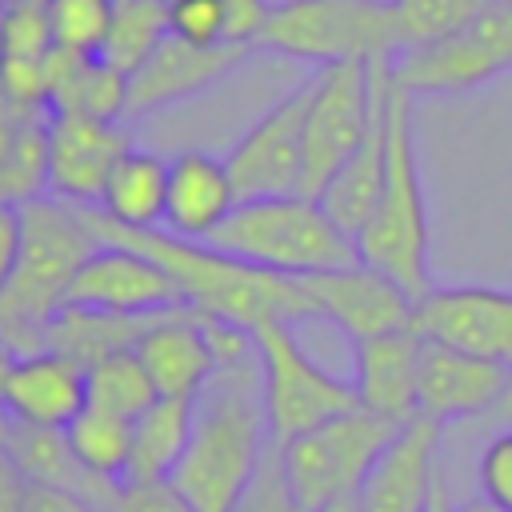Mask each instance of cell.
<instances>
[{"mask_svg":"<svg viewBox=\"0 0 512 512\" xmlns=\"http://www.w3.org/2000/svg\"><path fill=\"white\" fill-rule=\"evenodd\" d=\"M112 512H192L172 484H124Z\"/></svg>","mask_w":512,"mask_h":512,"instance_id":"cell-39","label":"cell"},{"mask_svg":"<svg viewBox=\"0 0 512 512\" xmlns=\"http://www.w3.org/2000/svg\"><path fill=\"white\" fill-rule=\"evenodd\" d=\"M512 68V0H496L444 40L392 56L396 80L412 96H456Z\"/></svg>","mask_w":512,"mask_h":512,"instance_id":"cell-9","label":"cell"},{"mask_svg":"<svg viewBox=\"0 0 512 512\" xmlns=\"http://www.w3.org/2000/svg\"><path fill=\"white\" fill-rule=\"evenodd\" d=\"M416 96L396 80L392 60L384 68V180L376 208L356 236L360 260L384 276H392L412 296L432 288L428 280V252H432V224H428V196L420 180L416 156V124H412Z\"/></svg>","mask_w":512,"mask_h":512,"instance_id":"cell-2","label":"cell"},{"mask_svg":"<svg viewBox=\"0 0 512 512\" xmlns=\"http://www.w3.org/2000/svg\"><path fill=\"white\" fill-rule=\"evenodd\" d=\"M252 340L260 352L264 416H268L272 448H284L300 432L360 408L352 380H340L328 368H320L300 344L296 324H284V320L264 324L252 332Z\"/></svg>","mask_w":512,"mask_h":512,"instance_id":"cell-8","label":"cell"},{"mask_svg":"<svg viewBox=\"0 0 512 512\" xmlns=\"http://www.w3.org/2000/svg\"><path fill=\"white\" fill-rule=\"evenodd\" d=\"M156 316V312H152ZM152 316H120V312H100V308H76L64 304L44 332V348L92 368L96 360L136 348L140 332L152 324Z\"/></svg>","mask_w":512,"mask_h":512,"instance_id":"cell-27","label":"cell"},{"mask_svg":"<svg viewBox=\"0 0 512 512\" xmlns=\"http://www.w3.org/2000/svg\"><path fill=\"white\" fill-rule=\"evenodd\" d=\"M260 48L328 68L340 60H392L388 0H280Z\"/></svg>","mask_w":512,"mask_h":512,"instance_id":"cell-6","label":"cell"},{"mask_svg":"<svg viewBox=\"0 0 512 512\" xmlns=\"http://www.w3.org/2000/svg\"><path fill=\"white\" fill-rule=\"evenodd\" d=\"M32 480L24 476V468L12 460L8 448H0V512H24Z\"/></svg>","mask_w":512,"mask_h":512,"instance_id":"cell-41","label":"cell"},{"mask_svg":"<svg viewBox=\"0 0 512 512\" xmlns=\"http://www.w3.org/2000/svg\"><path fill=\"white\" fill-rule=\"evenodd\" d=\"M244 56L248 48H236V44L204 48V44L164 36L152 48V56L136 72H128V116H144V112H156V108H168L176 100L204 92L224 72H232Z\"/></svg>","mask_w":512,"mask_h":512,"instance_id":"cell-20","label":"cell"},{"mask_svg":"<svg viewBox=\"0 0 512 512\" xmlns=\"http://www.w3.org/2000/svg\"><path fill=\"white\" fill-rule=\"evenodd\" d=\"M492 416H500V420H508V424H512V376H508V392H504V400L492 408Z\"/></svg>","mask_w":512,"mask_h":512,"instance_id":"cell-47","label":"cell"},{"mask_svg":"<svg viewBox=\"0 0 512 512\" xmlns=\"http://www.w3.org/2000/svg\"><path fill=\"white\" fill-rule=\"evenodd\" d=\"M12 428H16V420L8 416V408L0 404V448H8V440H12Z\"/></svg>","mask_w":512,"mask_h":512,"instance_id":"cell-46","label":"cell"},{"mask_svg":"<svg viewBox=\"0 0 512 512\" xmlns=\"http://www.w3.org/2000/svg\"><path fill=\"white\" fill-rule=\"evenodd\" d=\"M312 512H360V500L356 496H344V500H332V504H320Z\"/></svg>","mask_w":512,"mask_h":512,"instance_id":"cell-45","label":"cell"},{"mask_svg":"<svg viewBox=\"0 0 512 512\" xmlns=\"http://www.w3.org/2000/svg\"><path fill=\"white\" fill-rule=\"evenodd\" d=\"M384 64L388 60H340L316 68L304 116V196H320L324 184L364 144L380 116Z\"/></svg>","mask_w":512,"mask_h":512,"instance_id":"cell-7","label":"cell"},{"mask_svg":"<svg viewBox=\"0 0 512 512\" xmlns=\"http://www.w3.org/2000/svg\"><path fill=\"white\" fill-rule=\"evenodd\" d=\"M240 204L224 156L188 148L168 160V204L164 232L180 240H208Z\"/></svg>","mask_w":512,"mask_h":512,"instance_id":"cell-21","label":"cell"},{"mask_svg":"<svg viewBox=\"0 0 512 512\" xmlns=\"http://www.w3.org/2000/svg\"><path fill=\"white\" fill-rule=\"evenodd\" d=\"M456 504H452V496H448V488H444V480H436V488H432V500H428V512H452Z\"/></svg>","mask_w":512,"mask_h":512,"instance_id":"cell-44","label":"cell"},{"mask_svg":"<svg viewBox=\"0 0 512 512\" xmlns=\"http://www.w3.org/2000/svg\"><path fill=\"white\" fill-rule=\"evenodd\" d=\"M480 492L512 512V428L492 436L480 452Z\"/></svg>","mask_w":512,"mask_h":512,"instance_id":"cell-38","label":"cell"},{"mask_svg":"<svg viewBox=\"0 0 512 512\" xmlns=\"http://www.w3.org/2000/svg\"><path fill=\"white\" fill-rule=\"evenodd\" d=\"M388 68V64H384ZM380 180H384V84H380V116L368 128L364 144L348 156V164L324 184V192L316 196L324 204V212L356 240L376 208L380 196Z\"/></svg>","mask_w":512,"mask_h":512,"instance_id":"cell-26","label":"cell"},{"mask_svg":"<svg viewBox=\"0 0 512 512\" xmlns=\"http://www.w3.org/2000/svg\"><path fill=\"white\" fill-rule=\"evenodd\" d=\"M68 304L120 312V316H152V312L180 308L184 300L176 280L152 256L116 240H100V248L72 276Z\"/></svg>","mask_w":512,"mask_h":512,"instance_id":"cell-14","label":"cell"},{"mask_svg":"<svg viewBox=\"0 0 512 512\" xmlns=\"http://www.w3.org/2000/svg\"><path fill=\"white\" fill-rule=\"evenodd\" d=\"M440 428L444 424L416 416L388 440L356 492L360 512H428L440 480Z\"/></svg>","mask_w":512,"mask_h":512,"instance_id":"cell-16","label":"cell"},{"mask_svg":"<svg viewBox=\"0 0 512 512\" xmlns=\"http://www.w3.org/2000/svg\"><path fill=\"white\" fill-rule=\"evenodd\" d=\"M300 284L312 300L316 320H332L352 344L412 328L416 320V296L400 288L392 276L368 268L364 260L336 272L304 276Z\"/></svg>","mask_w":512,"mask_h":512,"instance_id":"cell-11","label":"cell"},{"mask_svg":"<svg viewBox=\"0 0 512 512\" xmlns=\"http://www.w3.org/2000/svg\"><path fill=\"white\" fill-rule=\"evenodd\" d=\"M116 0H48L52 40L64 56H100Z\"/></svg>","mask_w":512,"mask_h":512,"instance_id":"cell-34","label":"cell"},{"mask_svg":"<svg viewBox=\"0 0 512 512\" xmlns=\"http://www.w3.org/2000/svg\"><path fill=\"white\" fill-rule=\"evenodd\" d=\"M48 112L124 120L128 116V72H120L104 56H64L56 84H52Z\"/></svg>","mask_w":512,"mask_h":512,"instance_id":"cell-28","label":"cell"},{"mask_svg":"<svg viewBox=\"0 0 512 512\" xmlns=\"http://www.w3.org/2000/svg\"><path fill=\"white\" fill-rule=\"evenodd\" d=\"M64 52L52 40L48 0H12L0 12V88L24 112H48Z\"/></svg>","mask_w":512,"mask_h":512,"instance_id":"cell-18","label":"cell"},{"mask_svg":"<svg viewBox=\"0 0 512 512\" xmlns=\"http://www.w3.org/2000/svg\"><path fill=\"white\" fill-rule=\"evenodd\" d=\"M24 248V208L0 200V288L12 280Z\"/></svg>","mask_w":512,"mask_h":512,"instance_id":"cell-40","label":"cell"},{"mask_svg":"<svg viewBox=\"0 0 512 512\" xmlns=\"http://www.w3.org/2000/svg\"><path fill=\"white\" fill-rule=\"evenodd\" d=\"M0 404L16 424L68 428L88 408V368L52 348L12 356L0 380Z\"/></svg>","mask_w":512,"mask_h":512,"instance_id":"cell-17","label":"cell"},{"mask_svg":"<svg viewBox=\"0 0 512 512\" xmlns=\"http://www.w3.org/2000/svg\"><path fill=\"white\" fill-rule=\"evenodd\" d=\"M88 220L100 232V240H116V244H128V248L152 256L176 280L184 308H192L200 316L224 320V324L244 328V332H256V328L276 324V320H284V324L316 320L312 300H308L300 280L252 268V264H244V260H236V256H228L204 240H180L164 228L108 224L96 208H88Z\"/></svg>","mask_w":512,"mask_h":512,"instance_id":"cell-1","label":"cell"},{"mask_svg":"<svg viewBox=\"0 0 512 512\" xmlns=\"http://www.w3.org/2000/svg\"><path fill=\"white\" fill-rule=\"evenodd\" d=\"M232 512H304V508L296 504V496H292L284 472H280V456H276V448H268L260 472L252 476V484L244 488V496L236 500Z\"/></svg>","mask_w":512,"mask_h":512,"instance_id":"cell-36","label":"cell"},{"mask_svg":"<svg viewBox=\"0 0 512 512\" xmlns=\"http://www.w3.org/2000/svg\"><path fill=\"white\" fill-rule=\"evenodd\" d=\"M168 36L188 44H224V0H164Z\"/></svg>","mask_w":512,"mask_h":512,"instance_id":"cell-35","label":"cell"},{"mask_svg":"<svg viewBox=\"0 0 512 512\" xmlns=\"http://www.w3.org/2000/svg\"><path fill=\"white\" fill-rule=\"evenodd\" d=\"M496 0H388L392 12V36H396V56L424 48L432 40L452 36L456 28L472 24L480 12H488Z\"/></svg>","mask_w":512,"mask_h":512,"instance_id":"cell-32","label":"cell"},{"mask_svg":"<svg viewBox=\"0 0 512 512\" xmlns=\"http://www.w3.org/2000/svg\"><path fill=\"white\" fill-rule=\"evenodd\" d=\"M136 356L148 368L160 396H184L196 400L208 376L216 372V344L208 316L192 308H168L156 312L152 324L136 340Z\"/></svg>","mask_w":512,"mask_h":512,"instance_id":"cell-19","label":"cell"},{"mask_svg":"<svg viewBox=\"0 0 512 512\" xmlns=\"http://www.w3.org/2000/svg\"><path fill=\"white\" fill-rule=\"evenodd\" d=\"M100 248L88 208L56 196L24 204V248L12 280L0 288V348L28 356L44 348L48 320L68 304V284Z\"/></svg>","mask_w":512,"mask_h":512,"instance_id":"cell-3","label":"cell"},{"mask_svg":"<svg viewBox=\"0 0 512 512\" xmlns=\"http://www.w3.org/2000/svg\"><path fill=\"white\" fill-rule=\"evenodd\" d=\"M128 148L132 136L120 120L48 112V196L76 208H96Z\"/></svg>","mask_w":512,"mask_h":512,"instance_id":"cell-13","label":"cell"},{"mask_svg":"<svg viewBox=\"0 0 512 512\" xmlns=\"http://www.w3.org/2000/svg\"><path fill=\"white\" fill-rule=\"evenodd\" d=\"M48 196V112H32L0 152V200L32 204Z\"/></svg>","mask_w":512,"mask_h":512,"instance_id":"cell-29","label":"cell"},{"mask_svg":"<svg viewBox=\"0 0 512 512\" xmlns=\"http://www.w3.org/2000/svg\"><path fill=\"white\" fill-rule=\"evenodd\" d=\"M400 428L404 424H396L388 416L352 408L344 416H332V420L300 432L284 448H276L280 472H284L296 504L304 512H312L320 504L356 496L368 468L376 464V456L388 448V440Z\"/></svg>","mask_w":512,"mask_h":512,"instance_id":"cell-5","label":"cell"},{"mask_svg":"<svg viewBox=\"0 0 512 512\" xmlns=\"http://www.w3.org/2000/svg\"><path fill=\"white\" fill-rule=\"evenodd\" d=\"M452 512H508V508H500V504H496L492 496H484V492H480V496H472V500L456 504Z\"/></svg>","mask_w":512,"mask_h":512,"instance_id":"cell-43","label":"cell"},{"mask_svg":"<svg viewBox=\"0 0 512 512\" xmlns=\"http://www.w3.org/2000/svg\"><path fill=\"white\" fill-rule=\"evenodd\" d=\"M24 512H108L100 504H88L72 492H60V488H44V484H32L28 488V500H24Z\"/></svg>","mask_w":512,"mask_h":512,"instance_id":"cell-42","label":"cell"},{"mask_svg":"<svg viewBox=\"0 0 512 512\" xmlns=\"http://www.w3.org/2000/svg\"><path fill=\"white\" fill-rule=\"evenodd\" d=\"M312 80L292 88L272 104L224 156L240 200L292 196L304 188V116H308Z\"/></svg>","mask_w":512,"mask_h":512,"instance_id":"cell-10","label":"cell"},{"mask_svg":"<svg viewBox=\"0 0 512 512\" xmlns=\"http://www.w3.org/2000/svg\"><path fill=\"white\" fill-rule=\"evenodd\" d=\"M508 376H512V368H504V364H492L484 356H472V352H460L452 344L424 336L420 384H416L420 416H428L436 424L484 416L504 400Z\"/></svg>","mask_w":512,"mask_h":512,"instance_id":"cell-15","label":"cell"},{"mask_svg":"<svg viewBox=\"0 0 512 512\" xmlns=\"http://www.w3.org/2000/svg\"><path fill=\"white\" fill-rule=\"evenodd\" d=\"M72 452L100 476L108 480H124L128 468V452H132V420L100 412V408H84L68 428H64Z\"/></svg>","mask_w":512,"mask_h":512,"instance_id":"cell-33","label":"cell"},{"mask_svg":"<svg viewBox=\"0 0 512 512\" xmlns=\"http://www.w3.org/2000/svg\"><path fill=\"white\" fill-rule=\"evenodd\" d=\"M8 452L12 460L24 468V476L32 484H44V488H60V492H72L88 504H100V508H116L120 500V480H108L100 472H92L68 444L64 428H32V424H16L12 428V440H8Z\"/></svg>","mask_w":512,"mask_h":512,"instance_id":"cell-23","label":"cell"},{"mask_svg":"<svg viewBox=\"0 0 512 512\" xmlns=\"http://www.w3.org/2000/svg\"><path fill=\"white\" fill-rule=\"evenodd\" d=\"M352 348H356L352 388L360 396V408L388 416L396 424L416 420L420 416L416 384H420V348H424V336L416 332V324L360 340Z\"/></svg>","mask_w":512,"mask_h":512,"instance_id":"cell-22","label":"cell"},{"mask_svg":"<svg viewBox=\"0 0 512 512\" xmlns=\"http://www.w3.org/2000/svg\"><path fill=\"white\" fill-rule=\"evenodd\" d=\"M164 204H168V160L132 144L112 168L96 212L120 228H164Z\"/></svg>","mask_w":512,"mask_h":512,"instance_id":"cell-24","label":"cell"},{"mask_svg":"<svg viewBox=\"0 0 512 512\" xmlns=\"http://www.w3.org/2000/svg\"><path fill=\"white\" fill-rule=\"evenodd\" d=\"M416 332L512 368V292L484 284L428 288L416 296Z\"/></svg>","mask_w":512,"mask_h":512,"instance_id":"cell-12","label":"cell"},{"mask_svg":"<svg viewBox=\"0 0 512 512\" xmlns=\"http://www.w3.org/2000/svg\"><path fill=\"white\" fill-rule=\"evenodd\" d=\"M272 0H224V44L236 48H260L264 28L272 20Z\"/></svg>","mask_w":512,"mask_h":512,"instance_id":"cell-37","label":"cell"},{"mask_svg":"<svg viewBox=\"0 0 512 512\" xmlns=\"http://www.w3.org/2000/svg\"><path fill=\"white\" fill-rule=\"evenodd\" d=\"M8 364H12V352H4V348H0V380H4V372H8Z\"/></svg>","mask_w":512,"mask_h":512,"instance_id":"cell-48","label":"cell"},{"mask_svg":"<svg viewBox=\"0 0 512 512\" xmlns=\"http://www.w3.org/2000/svg\"><path fill=\"white\" fill-rule=\"evenodd\" d=\"M156 400H160V392H156L148 368L140 364L136 348L112 352V356H104V360H96V364L88 368V404L100 408V412L136 420V416L148 412Z\"/></svg>","mask_w":512,"mask_h":512,"instance_id":"cell-30","label":"cell"},{"mask_svg":"<svg viewBox=\"0 0 512 512\" xmlns=\"http://www.w3.org/2000/svg\"><path fill=\"white\" fill-rule=\"evenodd\" d=\"M192 436V400L160 396L132 420V452L120 484H168Z\"/></svg>","mask_w":512,"mask_h":512,"instance_id":"cell-25","label":"cell"},{"mask_svg":"<svg viewBox=\"0 0 512 512\" xmlns=\"http://www.w3.org/2000/svg\"><path fill=\"white\" fill-rule=\"evenodd\" d=\"M164 36H168L164 0H116L100 56L116 64L120 72H136Z\"/></svg>","mask_w":512,"mask_h":512,"instance_id":"cell-31","label":"cell"},{"mask_svg":"<svg viewBox=\"0 0 512 512\" xmlns=\"http://www.w3.org/2000/svg\"><path fill=\"white\" fill-rule=\"evenodd\" d=\"M204 244L288 280L360 264L356 240L324 212L316 196L304 192L240 200Z\"/></svg>","mask_w":512,"mask_h":512,"instance_id":"cell-4","label":"cell"}]
</instances>
